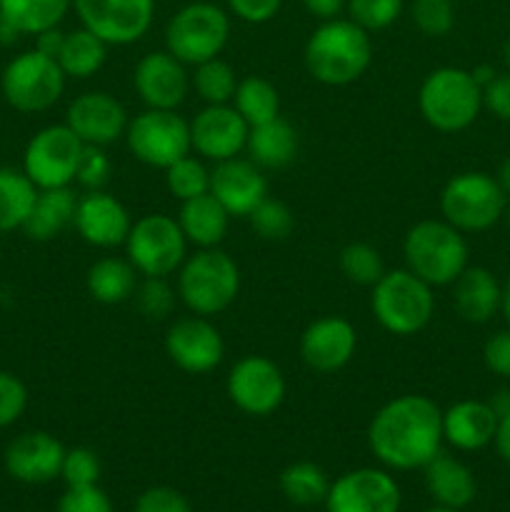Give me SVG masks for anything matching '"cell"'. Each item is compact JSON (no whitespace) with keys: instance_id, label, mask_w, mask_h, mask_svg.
I'll return each instance as SVG.
<instances>
[{"instance_id":"obj_1","label":"cell","mask_w":510,"mask_h":512,"mask_svg":"<svg viewBox=\"0 0 510 512\" xmlns=\"http://www.w3.org/2000/svg\"><path fill=\"white\" fill-rule=\"evenodd\" d=\"M368 445L370 453L388 468H425L443 445V410L428 395H398L373 415Z\"/></svg>"},{"instance_id":"obj_2","label":"cell","mask_w":510,"mask_h":512,"mask_svg":"<svg viewBox=\"0 0 510 512\" xmlns=\"http://www.w3.org/2000/svg\"><path fill=\"white\" fill-rule=\"evenodd\" d=\"M305 68L318 83L340 88L365 75L373 63V40L368 30L350 18L325 20L305 43Z\"/></svg>"},{"instance_id":"obj_3","label":"cell","mask_w":510,"mask_h":512,"mask_svg":"<svg viewBox=\"0 0 510 512\" xmlns=\"http://www.w3.org/2000/svg\"><path fill=\"white\" fill-rule=\"evenodd\" d=\"M178 298L193 315H218L235 303L240 293V268L225 250L200 248L178 268Z\"/></svg>"},{"instance_id":"obj_4","label":"cell","mask_w":510,"mask_h":512,"mask_svg":"<svg viewBox=\"0 0 510 512\" xmlns=\"http://www.w3.org/2000/svg\"><path fill=\"white\" fill-rule=\"evenodd\" d=\"M403 258L410 273L430 288H443L468 268V243L448 220H420L405 233Z\"/></svg>"},{"instance_id":"obj_5","label":"cell","mask_w":510,"mask_h":512,"mask_svg":"<svg viewBox=\"0 0 510 512\" xmlns=\"http://www.w3.org/2000/svg\"><path fill=\"white\" fill-rule=\"evenodd\" d=\"M418 110L430 128L440 133H460L470 128L483 110V88L470 70L435 68L425 75L418 90Z\"/></svg>"},{"instance_id":"obj_6","label":"cell","mask_w":510,"mask_h":512,"mask_svg":"<svg viewBox=\"0 0 510 512\" xmlns=\"http://www.w3.org/2000/svg\"><path fill=\"white\" fill-rule=\"evenodd\" d=\"M370 310L383 330L398 338L420 333L428 328L435 315V295L425 280L408 268L385 270L383 278L373 285Z\"/></svg>"},{"instance_id":"obj_7","label":"cell","mask_w":510,"mask_h":512,"mask_svg":"<svg viewBox=\"0 0 510 512\" xmlns=\"http://www.w3.org/2000/svg\"><path fill=\"white\" fill-rule=\"evenodd\" d=\"M230 38V18L220 5L188 3L165 25V50L185 65L218 58Z\"/></svg>"},{"instance_id":"obj_8","label":"cell","mask_w":510,"mask_h":512,"mask_svg":"<svg viewBox=\"0 0 510 512\" xmlns=\"http://www.w3.org/2000/svg\"><path fill=\"white\" fill-rule=\"evenodd\" d=\"M508 208V195L493 175L460 173L445 183L440 193V213L460 233H483L490 230Z\"/></svg>"},{"instance_id":"obj_9","label":"cell","mask_w":510,"mask_h":512,"mask_svg":"<svg viewBox=\"0 0 510 512\" xmlns=\"http://www.w3.org/2000/svg\"><path fill=\"white\" fill-rule=\"evenodd\" d=\"M123 248L125 258L143 278H170L188 258V240L178 220L165 213H148L133 220Z\"/></svg>"},{"instance_id":"obj_10","label":"cell","mask_w":510,"mask_h":512,"mask_svg":"<svg viewBox=\"0 0 510 512\" xmlns=\"http://www.w3.org/2000/svg\"><path fill=\"white\" fill-rule=\"evenodd\" d=\"M68 75L58 60L40 50H25L15 55L0 75V90L10 108L18 113H43L63 98Z\"/></svg>"},{"instance_id":"obj_11","label":"cell","mask_w":510,"mask_h":512,"mask_svg":"<svg viewBox=\"0 0 510 512\" xmlns=\"http://www.w3.org/2000/svg\"><path fill=\"white\" fill-rule=\"evenodd\" d=\"M128 150L148 168L165 170L175 160L193 153L190 145V120H185L178 110L145 108L135 118H130L125 130Z\"/></svg>"},{"instance_id":"obj_12","label":"cell","mask_w":510,"mask_h":512,"mask_svg":"<svg viewBox=\"0 0 510 512\" xmlns=\"http://www.w3.org/2000/svg\"><path fill=\"white\" fill-rule=\"evenodd\" d=\"M83 150L85 143L68 125H48L25 145L23 173L38 190L70 188L78 175Z\"/></svg>"},{"instance_id":"obj_13","label":"cell","mask_w":510,"mask_h":512,"mask_svg":"<svg viewBox=\"0 0 510 512\" xmlns=\"http://www.w3.org/2000/svg\"><path fill=\"white\" fill-rule=\"evenodd\" d=\"M225 393L240 413L268 418L283 405L288 385L278 365L265 355H245L230 368Z\"/></svg>"},{"instance_id":"obj_14","label":"cell","mask_w":510,"mask_h":512,"mask_svg":"<svg viewBox=\"0 0 510 512\" xmlns=\"http://www.w3.org/2000/svg\"><path fill=\"white\" fill-rule=\"evenodd\" d=\"M80 25L108 45H133L150 30L155 0H73Z\"/></svg>"},{"instance_id":"obj_15","label":"cell","mask_w":510,"mask_h":512,"mask_svg":"<svg viewBox=\"0 0 510 512\" xmlns=\"http://www.w3.org/2000/svg\"><path fill=\"white\" fill-rule=\"evenodd\" d=\"M165 353L170 363L190 375L213 373L225 358L220 330L203 315L175 320L165 333Z\"/></svg>"},{"instance_id":"obj_16","label":"cell","mask_w":510,"mask_h":512,"mask_svg":"<svg viewBox=\"0 0 510 512\" xmlns=\"http://www.w3.org/2000/svg\"><path fill=\"white\" fill-rule=\"evenodd\" d=\"M328 512H398L400 488L385 470L358 468L330 483Z\"/></svg>"},{"instance_id":"obj_17","label":"cell","mask_w":510,"mask_h":512,"mask_svg":"<svg viewBox=\"0 0 510 512\" xmlns=\"http://www.w3.org/2000/svg\"><path fill=\"white\" fill-rule=\"evenodd\" d=\"M250 125L245 123L243 115L228 105H205L193 120H190V145L193 153L205 160L238 158L248 143Z\"/></svg>"},{"instance_id":"obj_18","label":"cell","mask_w":510,"mask_h":512,"mask_svg":"<svg viewBox=\"0 0 510 512\" xmlns=\"http://www.w3.org/2000/svg\"><path fill=\"white\" fill-rule=\"evenodd\" d=\"M358 350V330L343 315H325L313 320L300 335V360L313 373H338Z\"/></svg>"},{"instance_id":"obj_19","label":"cell","mask_w":510,"mask_h":512,"mask_svg":"<svg viewBox=\"0 0 510 512\" xmlns=\"http://www.w3.org/2000/svg\"><path fill=\"white\" fill-rule=\"evenodd\" d=\"M128 123L130 118L125 105L103 90L78 95L65 113V125L85 145H100V148H108L115 140L125 138Z\"/></svg>"},{"instance_id":"obj_20","label":"cell","mask_w":510,"mask_h":512,"mask_svg":"<svg viewBox=\"0 0 510 512\" xmlns=\"http://www.w3.org/2000/svg\"><path fill=\"white\" fill-rule=\"evenodd\" d=\"M73 228L93 248H120L128 240L133 218L115 195L105 190H88L78 198Z\"/></svg>"},{"instance_id":"obj_21","label":"cell","mask_w":510,"mask_h":512,"mask_svg":"<svg viewBox=\"0 0 510 512\" xmlns=\"http://www.w3.org/2000/svg\"><path fill=\"white\" fill-rule=\"evenodd\" d=\"M210 195H215L230 218H248L268 198V180L250 158L220 160L210 170Z\"/></svg>"},{"instance_id":"obj_22","label":"cell","mask_w":510,"mask_h":512,"mask_svg":"<svg viewBox=\"0 0 510 512\" xmlns=\"http://www.w3.org/2000/svg\"><path fill=\"white\" fill-rule=\"evenodd\" d=\"M133 85L145 108L175 110L190 90L185 63H180L168 50H155L143 55L133 70Z\"/></svg>"},{"instance_id":"obj_23","label":"cell","mask_w":510,"mask_h":512,"mask_svg":"<svg viewBox=\"0 0 510 512\" xmlns=\"http://www.w3.org/2000/svg\"><path fill=\"white\" fill-rule=\"evenodd\" d=\"M63 460V443L45 430H30V433L18 435L5 448V470L15 480L28 485L50 483V480L60 478Z\"/></svg>"},{"instance_id":"obj_24","label":"cell","mask_w":510,"mask_h":512,"mask_svg":"<svg viewBox=\"0 0 510 512\" xmlns=\"http://www.w3.org/2000/svg\"><path fill=\"white\" fill-rule=\"evenodd\" d=\"M498 415L483 400H460L443 413V440L453 448L473 453L495 440Z\"/></svg>"},{"instance_id":"obj_25","label":"cell","mask_w":510,"mask_h":512,"mask_svg":"<svg viewBox=\"0 0 510 512\" xmlns=\"http://www.w3.org/2000/svg\"><path fill=\"white\" fill-rule=\"evenodd\" d=\"M503 288L498 278L485 268H465L453 283V305L468 323H488L500 313Z\"/></svg>"},{"instance_id":"obj_26","label":"cell","mask_w":510,"mask_h":512,"mask_svg":"<svg viewBox=\"0 0 510 512\" xmlns=\"http://www.w3.org/2000/svg\"><path fill=\"white\" fill-rule=\"evenodd\" d=\"M175 220H178L188 245H195L198 250L220 248L230 228V213L210 193L180 203Z\"/></svg>"},{"instance_id":"obj_27","label":"cell","mask_w":510,"mask_h":512,"mask_svg":"<svg viewBox=\"0 0 510 512\" xmlns=\"http://www.w3.org/2000/svg\"><path fill=\"white\" fill-rule=\"evenodd\" d=\"M300 138L298 130L290 120L273 118L268 123L253 125L248 133V158L258 165L260 170H280L290 165L298 155Z\"/></svg>"},{"instance_id":"obj_28","label":"cell","mask_w":510,"mask_h":512,"mask_svg":"<svg viewBox=\"0 0 510 512\" xmlns=\"http://www.w3.org/2000/svg\"><path fill=\"white\" fill-rule=\"evenodd\" d=\"M75 208H78V195L73 193V188L38 190L28 220L23 225V233L35 243L55 240L73 225Z\"/></svg>"},{"instance_id":"obj_29","label":"cell","mask_w":510,"mask_h":512,"mask_svg":"<svg viewBox=\"0 0 510 512\" xmlns=\"http://www.w3.org/2000/svg\"><path fill=\"white\" fill-rule=\"evenodd\" d=\"M423 470L430 498L443 505V508L463 510L475 500L478 485H475L470 468H465L460 460L438 453Z\"/></svg>"},{"instance_id":"obj_30","label":"cell","mask_w":510,"mask_h":512,"mask_svg":"<svg viewBox=\"0 0 510 512\" xmlns=\"http://www.w3.org/2000/svg\"><path fill=\"white\" fill-rule=\"evenodd\" d=\"M138 283V270L128 258H118V255H105L95 260L85 275V288L90 298L103 305H120L130 300Z\"/></svg>"},{"instance_id":"obj_31","label":"cell","mask_w":510,"mask_h":512,"mask_svg":"<svg viewBox=\"0 0 510 512\" xmlns=\"http://www.w3.org/2000/svg\"><path fill=\"white\" fill-rule=\"evenodd\" d=\"M70 8L73 0H0V20L20 35H38L58 28Z\"/></svg>"},{"instance_id":"obj_32","label":"cell","mask_w":510,"mask_h":512,"mask_svg":"<svg viewBox=\"0 0 510 512\" xmlns=\"http://www.w3.org/2000/svg\"><path fill=\"white\" fill-rule=\"evenodd\" d=\"M108 48L110 45L105 40H100L98 35L90 33L88 28L80 25L78 30L65 33L63 48H60L58 55V65L63 68V73L68 78H93L103 68L105 60H108Z\"/></svg>"},{"instance_id":"obj_33","label":"cell","mask_w":510,"mask_h":512,"mask_svg":"<svg viewBox=\"0 0 510 512\" xmlns=\"http://www.w3.org/2000/svg\"><path fill=\"white\" fill-rule=\"evenodd\" d=\"M38 188L30 183L23 168H0V235L23 230Z\"/></svg>"},{"instance_id":"obj_34","label":"cell","mask_w":510,"mask_h":512,"mask_svg":"<svg viewBox=\"0 0 510 512\" xmlns=\"http://www.w3.org/2000/svg\"><path fill=\"white\" fill-rule=\"evenodd\" d=\"M233 108L243 115L245 123L253 125L268 123L280 115V95L270 80L260 75H248L238 83L233 95Z\"/></svg>"},{"instance_id":"obj_35","label":"cell","mask_w":510,"mask_h":512,"mask_svg":"<svg viewBox=\"0 0 510 512\" xmlns=\"http://www.w3.org/2000/svg\"><path fill=\"white\" fill-rule=\"evenodd\" d=\"M280 490H283V495L293 505L310 508V505L325 503L330 490V480L320 465L300 460V463L288 465V468L280 473Z\"/></svg>"},{"instance_id":"obj_36","label":"cell","mask_w":510,"mask_h":512,"mask_svg":"<svg viewBox=\"0 0 510 512\" xmlns=\"http://www.w3.org/2000/svg\"><path fill=\"white\" fill-rule=\"evenodd\" d=\"M195 73L190 78V85L195 93L200 95L205 105H228L233 103L235 88H238V75H235L233 65L225 63L223 58H210L205 63L193 65Z\"/></svg>"},{"instance_id":"obj_37","label":"cell","mask_w":510,"mask_h":512,"mask_svg":"<svg viewBox=\"0 0 510 512\" xmlns=\"http://www.w3.org/2000/svg\"><path fill=\"white\" fill-rule=\"evenodd\" d=\"M165 185H168V193L173 198L185 203V200L210 193V170L205 168L203 160L188 153L185 158L175 160L173 165L165 168Z\"/></svg>"},{"instance_id":"obj_38","label":"cell","mask_w":510,"mask_h":512,"mask_svg":"<svg viewBox=\"0 0 510 512\" xmlns=\"http://www.w3.org/2000/svg\"><path fill=\"white\" fill-rule=\"evenodd\" d=\"M340 273L355 285H365L373 288L380 278L385 275L383 255L378 248L370 243H348L338 255Z\"/></svg>"},{"instance_id":"obj_39","label":"cell","mask_w":510,"mask_h":512,"mask_svg":"<svg viewBox=\"0 0 510 512\" xmlns=\"http://www.w3.org/2000/svg\"><path fill=\"white\" fill-rule=\"evenodd\" d=\"M250 228L258 235L260 240H270V243H278L285 240L295 228V215L283 200L265 198L253 213L248 215Z\"/></svg>"},{"instance_id":"obj_40","label":"cell","mask_w":510,"mask_h":512,"mask_svg":"<svg viewBox=\"0 0 510 512\" xmlns=\"http://www.w3.org/2000/svg\"><path fill=\"white\" fill-rule=\"evenodd\" d=\"M133 298L145 318L165 320L173 313L178 290L168 283V278H143L135 288Z\"/></svg>"},{"instance_id":"obj_41","label":"cell","mask_w":510,"mask_h":512,"mask_svg":"<svg viewBox=\"0 0 510 512\" xmlns=\"http://www.w3.org/2000/svg\"><path fill=\"white\" fill-rule=\"evenodd\" d=\"M410 15L415 28L428 38H443L455 25L453 0H413Z\"/></svg>"},{"instance_id":"obj_42","label":"cell","mask_w":510,"mask_h":512,"mask_svg":"<svg viewBox=\"0 0 510 512\" xmlns=\"http://www.w3.org/2000/svg\"><path fill=\"white\" fill-rule=\"evenodd\" d=\"M345 10L353 23H358L368 33H375V30L390 28L400 18L403 0H348Z\"/></svg>"},{"instance_id":"obj_43","label":"cell","mask_w":510,"mask_h":512,"mask_svg":"<svg viewBox=\"0 0 510 512\" xmlns=\"http://www.w3.org/2000/svg\"><path fill=\"white\" fill-rule=\"evenodd\" d=\"M60 478L65 480L68 488H90V485H98L100 480L98 455H95L90 448L65 450Z\"/></svg>"},{"instance_id":"obj_44","label":"cell","mask_w":510,"mask_h":512,"mask_svg":"<svg viewBox=\"0 0 510 512\" xmlns=\"http://www.w3.org/2000/svg\"><path fill=\"white\" fill-rule=\"evenodd\" d=\"M110 173H113V160L105 153V148H100V145H85L75 183L83 185L85 190H103L108 185Z\"/></svg>"},{"instance_id":"obj_45","label":"cell","mask_w":510,"mask_h":512,"mask_svg":"<svg viewBox=\"0 0 510 512\" xmlns=\"http://www.w3.org/2000/svg\"><path fill=\"white\" fill-rule=\"evenodd\" d=\"M28 408V388L13 373L0 370V430L18 423L20 415Z\"/></svg>"},{"instance_id":"obj_46","label":"cell","mask_w":510,"mask_h":512,"mask_svg":"<svg viewBox=\"0 0 510 512\" xmlns=\"http://www.w3.org/2000/svg\"><path fill=\"white\" fill-rule=\"evenodd\" d=\"M135 512H193V508H190L188 498L175 488L155 485V488L140 493L138 503H135Z\"/></svg>"},{"instance_id":"obj_47","label":"cell","mask_w":510,"mask_h":512,"mask_svg":"<svg viewBox=\"0 0 510 512\" xmlns=\"http://www.w3.org/2000/svg\"><path fill=\"white\" fill-rule=\"evenodd\" d=\"M58 512H113L110 498L98 488H68V493L60 498Z\"/></svg>"},{"instance_id":"obj_48","label":"cell","mask_w":510,"mask_h":512,"mask_svg":"<svg viewBox=\"0 0 510 512\" xmlns=\"http://www.w3.org/2000/svg\"><path fill=\"white\" fill-rule=\"evenodd\" d=\"M283 0H228V10L238 20L250 25H263L278 15Z\"/></svg>"},{"instance_id":"obj_49","label":"cell","mask_w":510,"mask_h":512,"mask_svg":"<svg viewBox=\"0 0 510 512\" xmlns=\"http://www.w3.org/2000/svg\"><path fill=\"white\" fill-rule=\"evenodd\" d=\"M485 368L498 378H510V330H500L483 348Z\"/></svg>"},{"instance_id":"obj_50","label":"cell","mask_w":510,"mask_h":512,"mask_svg":"<svg viewBox=\"0 0 510 512\" xmlns=\"http://www.w3.org/2000/svg\"><path fill=\"white\" fill-rule=\"evenodd\" d=\"M483 105L500 120L510 123V73L495 75V80L483 88Z\"/></svg>"},{"instance_id":"obj_51","label":"cell","mask_w":510,"mask_h":512,"mask_svg":"<svg viewBox=\"0 0 510 512\" xmlns=\"http://www.w3.org/2000/svg\"><path fill=\"white\" fill-rule=\"evenodd\" d=\"M303 5L313 18L323 20L325 23V20L340 18V13L345 10L348 0H303Z\"/></svg>"},{"instance_id":"obj_52","label":"cell","mask_w":510,"mask_h":512,"mask_svg":"<svg viewBox=\"0 0 510 512\" xmlns=\"http://www.w3.org/2000/svg\"><path fill=\"white\" fill-rule=\"evenodd\" d=\"M63 40H65V33L58 28H50V30H43V33L35 35V50H40V53L50 55V58L58 60L60 55V48H63Z\"/></svg>"},{"instance_id":"obj_53","label":"cell","mask_w":510,"mask_h":512,"mask_svg":"<svg viewBox=\"0 0 510 512\" xmlns=\"http://www.w3.org/2000/svg\"><path fill=\"white\" fill-rule=\"evenodd\" d=\"M495 448H498V455L510 465V415L498 420V430H495Z\"/></svg>"},{"instance_id":"obj_54","label":"cell","mask_w":510,"mask_h":512,"mask_svg":"<svg viewBox=\"0 0 510 512\" xmlns=\"http://www.w3.org/2000/svg\"><path fill=\"white\" fill-rule=\"evenodd\" d=\"M488 405L493 408V413L500 418H505V415H510V388H503L498 390V393H493V398L488 400Z\"/></svg>"},{"instance_id":"obj_55","label":"cell","mask_w":510,"mask_h":512,"mask_svg":"<svg viewBox=\"0 0 510 512\" xmlns=\"http://www.w3.org/2000/svg\"><path fill=\"white\" fill-rule=\"evenodd\" d=\"M470 75H473V80L480 85V88H485V85L493 83L495 75H498V73H495L493 65H478V68L470 70Z\"/></svg>"},{"instance_id":"obj_56","label":"cell","mask_w":510,"mask_h":512,"mask_svg":"<svg viewBox=\"0 0 510 512\" xmlns=\"http://www.w3.org/2000/svg\"><path fill=\"white\" fill-rule=\"evenodd\" d=\"M495 180H498V185L503 188V193L510 198V158L505 160L503 165L498 168V175H495Z\"/></svg>"},{"instance_id":"obj_57","label":"cell","mask_w":510,"mask_h":512,"mask_svg":"<svg viewBox=\"0 0 510 512\" xmlns=\"http://www.w3.org/2000/svg\"><path fill=\"white\" fill-rule=\"evenodd\" d=\"M500 313H503L505 320L510 323V278H508V283H505V288H503V303H500Z\"/></svg>"},{"instance_id":"obj_58","label":"cell","mask_w":510,"mask_h":512,"mask_svg":"<svg viewBox=\"0 0 510 512\" xmlns=\"http://www.w3.org/2000/svg\"><path fill=\"white\" fill-rule=\"evenodd\" d=\"M503 60H505V65H508V73H510V40L503 45Z\"/></svg>"},{"instance_id":"obj_59","label":"cell","mask_w":510,"mask_h":512,"mask_svg":"<svg viewBox=\"0 0 510 512\" xmlns=\"http://www.w3.org/2000/svg\"><path fill=\"white\" fill-rule=\"evenodd\" d=\"M428 512H458V510H453V508H443V505H438V508H430Z\"/></svg>"},{"instance_id":"obj_60","label":"cell","mask_w":510,"mask_h":512,"mask_svg":"<svg viewBox=\"0 0 510 512\" xmlns=\"http://www.w3.org/2000/svg\"><path fill=\"white\" fill-rule=\"evenodd\" d=\"M503 218H505V223H508V230H510V205H508V208H505Z\"/></svg>"},{"instance_id":"obj_61","label":"cell","mask_w":510,"mask_h":512,"mask_svg":"<svg viewBox=\"0 0 510 512\" xmlns=\"http://www.w3.org/2000/svg\"><path fill=\"white\" fill-rule=\"evenodd\" d=\"M0 255H3V245H0Z\"/></svg>"}]
</instances>
